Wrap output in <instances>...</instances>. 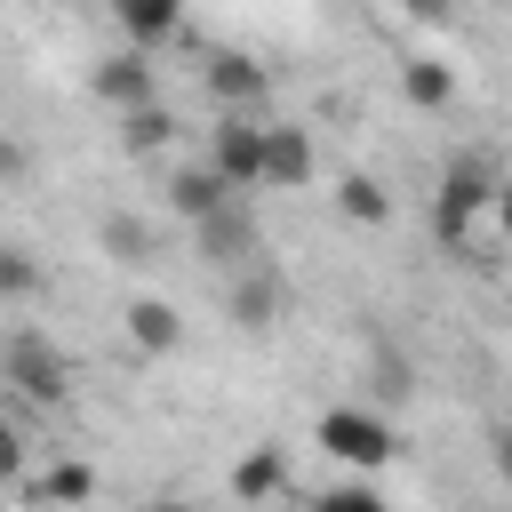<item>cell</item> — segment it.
<instances>
[{
    "label": "cell",
    "instance_id": "obj_23",
    "mask_svg": "<svg viewBox=\"0 0 512 512\" xmlns=\"http://www.w3.org/2000/svg\"><path fill=\"white\" fill-rule=\"evenodd\" d=\"M0 176H24V144L16 136H0Z\"/></svg>",
    "mask_w": 512,
    "mask_h": 512
},
{
    "label": "cell",
    "instance_id": "obj_17",
    "mask_svg": "<svg viewBox=\"0 0 512 512\" xmlns=\"http://www.w3.org/2000/svg\"><path fill=\"white\" fill-rule=\"evenodd\" d=\"M96 240H104V256H120V264H152V232H144L136 216H120V208L96 224Z\"/></svg>",
    "mask_w": 512,
    "mask_h": 512
},
{
    "label": "cell",
    "instance_id": "obj_14",
    "mask_svg": "<svg viewBox=\"0 0 512 512\" xmlns=\"http://www.w3.org/2000/svg\"><path fill=\"white\" fill-rule=\"evenodd\" d=\"M232 496H288V448H256V456H240L232 464Z\"/></svg>",
    "mask_w": 512,
    "mask_h": 512
},
{
    "label": "cell",
    "instance_id": "obj_21",
    "mask_svg": "<svg viewBox=\"0 0 512 512\" xmlns=\"http://www.w3.org/2000/svg\"><path fill=\"white\" fill-rule=\"evenodd\" d=\"M16 472H24V432L0 416V480H16Z\"/></svg>",
    "mask_w": 512,
    "mask_h": 512
},
{
    "label": "cell",
    "instance_id": "obj_9",
    "mask_svg": "<svg viewBox=\"0 0 512 512\" xmlns=\"http://www.w3.org/2000/svg\"><path fill=\"white\" fill-rule=\"evenodd\" d=\"M128 344L152 352V360H168V352L184 344V312H176L168 296H128Z\"/></svg>",
    "mask_w": 512,
    "mask_h": 512
},
{
    "label": "cell",
    "instance_id": "obj_1",
    "mask_svg": "<svg viewBox=\"0 0 512 512\" xmlns=\"http://www.w3.org/2000/svg\"><path fill=\"white\" fill-rule=\"evenodd\" d=\"M0 384H16L32 408H64V400H72V360H64L56 336L8 328V336H0Z\"/></svg>",
    "mask_w": 512,
    "mask_h": 512
},
{
    "label": "cell",
    "instance_id": "obj_7",
    "mask_svg": "<svg viewBox=\"0 0 512 512\" xmlns=\"http://www.w3.org/2000/svg\"><path fill=\"white\" fill-rule=\"evenodd\" d=\"M264 88H272V80H264L256 56H240V48H216V56H208V96H216L224 112H256Z\"/></svg>",
    "mask_w": 512,
    "mask_h": 512
},
{
    "label": "cell",
    "instance_id": "obj_24",
    "mask_svg": "<svg viewBox=\"0 0 512 512\" xmlns=\"http://www.w3.org/2000/svg\"><path fill=\"white\" fill-rule=\"evenodd\" d=\"M496 232H504V240H512V176H504V184H496Z\"/></svg>",
    "mask_w": 512,
    "mask_h": 512
},
{
    "label": "cell",
    "instance_id": "obj_4",
    "mask_svg": "<svg viewBox=\"0 0 512 512\" xmlns=\"http://www.w3.org/2000/svg\"><path fill=\"white\" fill-rule=\"evenodd\" d=\"M480 208H496V176H488L480 160H456V168L440 176V192H432V224H440V240H464V224H472Z\"/></svg>",
    "mask_w": 512,
    "mask_h": 512
},
{
    "label": "cell",
    "instance_id": "obj_15",
    "mask_svg": "<svg viewBox=\"0 0 512 512\" xmlns=\"http://www.w3.org/2000/svg\"><path fill=\"white\" fill-rule=\"evenodd\" d=\"M168 136H176V112H168L160 96H152V104H128V112H120V152H160Z\"/></svg>",
    "mask_w": 512,
    "mask_h": 512
},
{
    "label": "cell",
    "instance_id": "obj_2",
    "mask_svg": "<svg viewBox=\"0 0 512 512\" xmlns=\"http://www.w3.org/2000/svg\"><path fill=\"white\" fill-rule=\"evenodd\" d=\"M208 168L232 184V192H264V120L256 112H224L208 128Z\"/></svg>",
    "mask_w": 512,
    "mask_h": 512
},
{
    "label": "cell",
    "instance_id": "obj_16",
    "mask_svg": "<svg viewBox=\"0 0 512 512\" xmlns=\"http://www.w3.org/2000/svg\"><path fill=\"white\" fill-rule=\"evenodd\" d=\"M336 208H344L352 224H392V192H384L376 176H360V168L336 176Z\"/></svg>",
    "mask_w": 512,
    "mask_h": 512
},
{
    "label": "cell",
    "instance_id": "obj_20",
    "mask_svg": "<svg viewBox=\"0 0 512 512\" xmlns=\"http://www.w3.org/2000/svg\"><path fill=\"white\" fill-rule=\"evenodd\" d=\"M376 392H384V400H400V392H408V368H400V352H376Z\"/></svg>",
    "mask_w": 512,
    "mask_h": 512
},
{
    "label": "cell",
    "instance_id": "obj_13",
    "mask_svg": "<svg viewBox=\"0 0 512 512\" xmlns=\"http://www.w3.org/2000/svg\"><path fill=\"white\" fill-rule=\"evenodd\" d=\"M112 16H120V32L136 48H152V40H168L184 24V0H112Z\"/></svg>",
    "mask_w": 512,
    "mask_h": 512
},
{
    "label": "cell",
    "instance_id": "obj_3",
    "mask_svg": "<svg viewBox=\"0 0 512 512\" xmlns=\"http://www.w3.org/2000/svg\"><path fill=\"white\" fill-rule=\"evenodd\" d=\"M320 448L344 456V464H392L400 456V432L376 408H320Z\"/></svg>",
    "mask_w": 512,
    "mask_h": 512
},
{
    "label": "cell",
    "instance_id": "obj_22",
    "mask_svg": "<svg viewBox=\"0 0 512 512\" xmlns=\"http://www.w3.org/2000/svg\"><path fill=\"white\" fill-rule=\"evenodd\" d=\"M400 8H408L416 24H448V8H456V0H400Z\"/></svg>",
    "mask_w": 512,
    "mask_h": 512
},
{
    "label": "cell",
    "instance_id": "obj_10",
    "mask_svg": "<svg viewBox=\"0 0 512 512\" xmlns=\"http://www.w3.org/2000/svg\"><path fill=\"white\" fill-rule=\"evenodd\" d=\"M88 88H96L112 112H128V104H152V64H144V56H104V64L88 72Z\"/></svg>",
    "mask_w": 512,
    "mask_h": 512
},
{
    "label": "cell",
    "instance_id": "obj_19",
    "mask_svg": "<svg viewBox=\"0 0 512 512\" xmlns=\"http://www.w3.org/2000/svg\"><path fill=\"white\" fill-rule=\"evenodd\" d=\"M88 488H96V472H88V464H48L24 496H88Z\"/></svg>",
    "mask_w": 512,
    "mask_h": 512
},
{
    "label": "cell",
    "instance_id": "obj_12",
    "mask_svg": "<svg viewBox=\"0 0 512 512\" xmlns=\"http://www.w3.org/2000/svg\"><path fill=\"white\" fill-rule=\"evenodd\" d=\"M224 200H232V184H224V176H216L208 160H200V168H176V176H168V208H176V216H192V224H200L208 208H224Z\"/></svg>",
    "mask_w": 512,
    "mask_h": 512
},
{
    "label": "cell",
    "instance_id": "obj_18",
    "mask_svg": "<svg viewBox=\"0 0 512 512\" xmlns=\"http://www.w3.org/2000/svg\"><path fill=\"white\" fill-rule=\"evenodd\" d=\"M40 264H32V248H0V304H24V296H40Z\"/></svg>",
    "mask_w": 512,
    "mask_h": 512
},
{
    "label": "cell",
    "instance_id": "obj_6",
    "mask_svg": "<svg viewBox=\"0 0 512 512\" xmlns=\"http://www.w3.org/2000/svg\"><path fill=\"white\" fill-rule=\"evenodd\" d=\"M312 136L296 120H264V192H304L312 184Z\"/></svg>",
    "mask_w": 512,
    "mask_h": 512
},
{
    "label": "cell",
    "instance_id": "obj_8",
    "mask_svg": "<svg viewBox=\"0 0 512 512\" xmlns=\"http://www.w3.org/2000/svg\"><path fill=\"white\" fill-rule=\"evenodd\" d=\"M224 304H232V328H248V336H256V328H272V320H280V280H272V272H264V256H256V264H240V272H232V296H224Z\"/></svg>",
    "mask_w": 512,
    "mask_h": 512
},
{
    "label": "cell",
    "instance_id": "obj_25",
    "mask_svg": "<svg viewBox=\"0 0 512 512\" xmlns=\"http://www.w3.org/2000/svg\"><path fill=\"white\" fill-rule=\"evenodd\" d=\"M496 480H504V488H512V432H504V440H496Z\"/></svg>",
    "mask_w": 512,
    "mask_h": 512
},
{
    "label": "cell",
    "instance_id": "obj_5",
    "mask_svg": "<svg viewBox=\"0 0 512 512\" xmlns=\"http://www.w3.org/2000/svg\"><path fill=\"white\" fill-rule=\"evenodd\" d=\"M192 232H200V256H208V264H224V272H240V264H256V256H264L256 216H248V200H240V192H232L224 208H208Z\"/></svg>",
    "mask_w": 512,
    "mask_h": 512
},
{
    "label": "cell",
    "instance_id": "obj_11",
    "mask_svg": "<svg viewBox=\"0 0 512 512\" xmlns=\"http://www.w3.org/2000/svg\"><path fill=\"white\" fill-rule=\"evenodd\" d=\"M400 96H408L416 112H448V104H456V64H448V56H408V64H400Z\"/></svg>",
    "mask_w": 512,
    "mask_h": 512
}]
</instances>
